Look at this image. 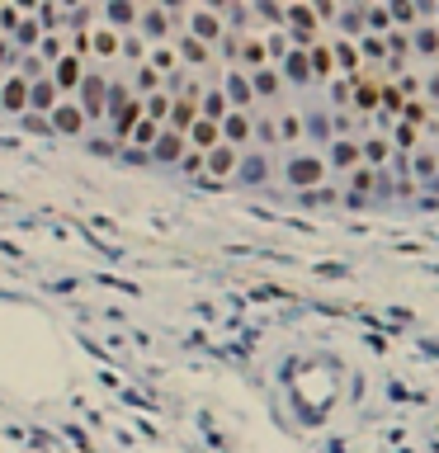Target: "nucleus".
<instances>
[{
  "mask_svg": "<svg viewBox=\"0 0 439 453\" xmlns=\"http://www.w3.org/2000/svg\"><path fill=\"white\" fill-rule=\"evenodd\" d=\"M137 123H142V99H137V94L113 90V132H118V137H128Z\"/></svg>",
  "mask_w": 439,
  "mask_h": 453,
  "instance_id": "obj_1",
  "label": "nucleus"
},
{
  "mask_svg": "<svg viewBox=\"0 0 439 453\" xmlns=\"http://www.w3.org/2000/svg\"><path fill=\"white\" fill-rule=\"evenodd\" d=\"M185 10H189V29H194V43H204V47L218 43V33H222V15H218V10H194V5H185Z\"/></svg>",
  "mask_w": 439,
  "mask_h": 453,
  "instance_id": "obj_2",
  "label": "nucleus"
},
{
  "mask_svg": "<svg viewBox=\"0 0 439 453\" xmlns=\"http://www.w3.org/2000/svg\"><path fill=\"white\" fill-rule=\"evenodd\" d=\"M255 118L251 113H236V109H227V118L218 123V137H222V147H241V142H251V132H255Z\"/></svg>",
  "mask_w": 439,
  "mask_h": 453,
  "instance_id": "obj_3",
  "label": "nucleus"
},
{
  "mask_svg": "<svg viewBox=\"0 0 439 453\" xmlns=\"http://www.w3.org/2000/svg\"><path fill=\"white\" fill-rule=\"evenodd\" d=\"M47 80L57 85V94H62V90H76L80 80H85V62L66 52V57H57V62H52V76H47Z\"/></svg>",
  "mask_w": 439,
  "mask_h": 453,
  "instance_id": "obj_4",
  "label": "nucleus"
},
{
  "mask_svg": "<svg viewBox=\"0 0 439 453\" xmlns=\"http://www.w3.org/2000/svg\"><path fill=\"white\" fill-rule=\"evenodd\" d=\"M236 166H241V161H236V147H222V142L204 156V175H208V180H232Z\"/></svg>",
  "mask_w": 439,
  "mask_h": 453,
  "instance_id": "obj_5",
  "label": "nucleus"
},
{
  "mask_svg": "<svg viewBox=\"0 0 439 453\" xmlns=\"http://www.w3.org/2000/svg\"><path fill=\"white\" fill-rule=\"evenodd\" d=\"M47 128H57V132H66V137H76L80 128H85V113H80V104H71V99H62L57 109L47 113Z\"/></svg>",
  "mask_w": 439,
  "mask_h": 453,
  "instance_id": "obj_6",
  "label": "nucleus"
},
{
  "mask_svg": "<svg viewBox=\"0 0 439 453\" xmlns=\"http://www.w3.org/2000/svg\"><path fill=\"white\" fill-rule=\"evenodd\" d=\"M222 99H232V109L236 113H246V104H251L255 94H251V80H246V71H227V80H222Z\"/></svg>",
  "mask_w": 439,
  "mask_h": 453,
  "instance_id": "obj_7",
  "label": "nucleus"
},
{
  "mask_svg": "<svg viewBox=\"0 0 439 453\" xmlns=\"http://www.w3.org/2000/svg\"><path fill=\"white\" fill-rule=\"evenodd\" d=\"M218 142H222L218 137V123H208V118H194V128L185 132V147H189V151H199V156H208Z\"/></svg>",
  "mask_w": 439,
  "mask_h": 453,
  "instance_id": "obj_8",
  "label": "nucleus"
},
{
  "mask_svg": "<svg viewBox=\"0 0 439 453\" xmlns=\"http://www.w3.org/2000/svg\"><path fill=\"white\" fill-rule=\"evenodd\" d=\"M29 104H33V113L43 118V113H52L57 104H62V94H57V85L43 76V80H33V85H29Z\"/></svg>",
  "mask_w": 439,
  "mask_h": 453,
  "instance_id": "obj_9",
  "label": "nucleus"
},
{
  "mask_svg": "<svg viewBox=\"0 0 439 453\" xmlns=\"http://www.w3.org/2000/svg\"><path fill=\"white\" fill-rule=\"evenodd\" d=\"M118 47H123V38L94 19V29H90V52H94V57H118Z\"/></svg>",
  "mask_w": 439,
  "mask_h": 453,
  "instance_id": "obj_10",
  "label": "nucleus"
},
{
  "mask_svg": "<svg viewBox=\"0 0 439 453\" xmlns=\"http://www.w3.org/2000/svg\"><path fill=\"white\" fill-rule=\"evenodd\" d=\"M0 99H5V109H29V80L24 76H10L5 80V90H0Z\"/></svg>",
  "mask_w": 439,
  "mask_h": 453,
  "instance_id": "obj_11",
  "label": "nucleus"
},
{
  "mask_svg": "<svg viewBox=\"0 0 439 453\" xmlns=\"http://www.w3.org/2000/svg\"><path fill=\"white\" fill-rule=\"evenodd\" d=\"M99 10H104V29H113V33L137 24V15H142L137 5H99Z\"/></svg>",
  "mask_w": 439,
  "mask_h": 453,
  "instance_id": "obj_12",
  "label": "nucleus"
},
{
  "mask_svg": "<svg viewBox=\"0 0 439 453\" xmlns=\"http://www.w3.org/2000/svg\"><path fill=\"white\" fill-rule=\"evenodd\" d=\"M246 80H251V94H260V99H269V94H279V85H283V80H279V71H269V66L251 71Z\"/></svg>",
  "mask_w": 439,
  "mask_h": 453,
  "instance_id": "obj_13",
  "label": "nucleus"
},
{
  "mask_svg": "<svg viewBox=\"0 0 439 453\" xmlns=\"http://www.w3.org/2000/svg\"><path fill=\"white\" fill-rule=\"evenodd\" d=\"M321 170H326V166H321V161H293V166H288V180H293V185H316V180H321Z\"/></svg>",
  "mask_w": 439,
  "mask_h": 453,
  "instance_id": "obj_14",
  "label": "nucleus"
},
{
  "mask_svg": "<svg viewBox=\"0 0 439 453\" xmlns=\"http://www.w3.org/2000/svg\"><path fill=\"white\" fill-rule=\"evenodd\" d=\"M147 66H152V71H156V76H180V57H175V47H156V52H152V57H147Z\"/></svg>",
  "mask_w": 439,
  "mask_h": 453,
  "instance_id": "obj_15",
  "label": "nucleus"
},
{
  "mask_svg": "<svg viewBox=\"0 0 439 453\" xmlns=\"http://www.w3.org/2000/svg\"><path fill=\"white\" fill-rule=\"evenodd\" d=\"M175 57H180V62H189V66H208V57H213V47H204V43H194V38H185Z\"/></svg>",
  "mask_w": 439,
  "mask_h": 453,
  "instance_id": "obj_16",
  "label": "nucleus"
},
{
  "mask_svg": "<svg viewBox=\"0 0 439 453\" xmlns=\"http://www.w3.org/2000/svg\"><path fill=\"white\" fill-rule=\"evenodd\" d=\"M156 137H161V123H152V118H142V123L128 132V142H132V147H156Z\"/></svg>",
  "mask_w": 439,
  "mask_h": 453,
  "instance_id": "obj_17",
  "label": "nucleus"
},
{
  "mask_svg": "<svg viewBox=\"0 0 439 453\" xmlns=\"http://www.w3.org/2000/svg\"><path fill=\"white\" fill-rule=\"evenodd\" d=\"M335 62L345 66L350 80H354V76H359V62H364V57H359V47H354V43H335Z\"/></svg>",
  "mask_w": 439,
  "mask_h": 453,
  "instance_id": "obj_18",
  "label": "nucleus"
},
{
  "mask_svg": "<svg viewBox=\"0 0 439 453\" xmlns=\"http://www.w3.org/2000/svg\"><path fill=\"white\" fill-rule=\"evenodd\" d=\"M359 161H364V166H388V142H383V137L364 142V147H359Z\"/></svg>",
  "mask_w": 439,
  "mask_h": 453,
  "instance_id": "obj_19",
  "label": "nucleus"
},
{
  "mask_svg": "<svg viewBox=\"0 0 439 453\" xmlns=\"http://www.w3.org/2000/svg\"><path fill=\"white\" fill-rule=\"evenodd\" d=\"M152 151H156L161 161H175V156H180V151H185V137H175V132H161Z\"/></svg>",
  "mask_w": 439,
  "mask_h": 453,
  "instance_id": "obj_20",
  "label": "nucleus"
},
{
  "mask_svg": "<svg viewBox=\"0 0 439 453\" xmlns=\"http://www.w3.org/2000/svg\"><path fill=\"white\" fill-rule=\"evenodd\" d=\"M335 166H345V170H359V142H335Z\"/></svg>",
  "mask_w": 439,
  "mask_h": 453,
  "instance_id": "obj_21",
  "label": "nucleus"
},
{
  "mask_svg": "<svg viewBox=\"0 0 439 453\" xmlns=\"http://www.w3.org/2000/svg\"><path fill=\"white\" fill-rule=\"evenodd\" d=\"M99 85H104V80H80V99H85V109L80 113H99Z\"/></svg>",
  "mask_w": 439,
  "mask_h": 453,
  "instance_id": "obj_22",
  "label": "nucleus"
},
{
  "mask_svg": "<svg viewBox=\"0 0 439 453\" xmlns=\"http://www.w3.org/2000/svg\"><path fill=\"white\" fill-rule=\"evenodd\" d=\"M156 90H161V76L152 71V66H142V71H137V90H132V94L142 99V94H156Z\"/></svg>",
  "mask_w": 439,
  "mask_h": 453,
  "instance_id": "obj_23",
  "label": "nucleus"
},
{
  "mask_svg": "<svg viewBox=\"0 0 439 453\" xmlns=\"http://www.w3.org/2000/svg\"><path fill=\"white\" fill-rule=\"evenodd\" d=\"M283 128H274V137L279 142H298L302 137V118H293V113H288V118H279Z\"/></svg>",
  "mask_w": 439,
  "mask_h": 453,
  "instance_id": "obj_24",
  "label": "nucleus"
},
{
  "mask_svg": "<svg viewBox=\"0 0 439 453\" xmlns=\"http://www.w3.org/2000/svg\"><path fill=\"white\" fill-rule=\"evenodd\" d=\"M416 52H421V57H435V52H439V33L421 29V33H416Z\"/></svg>",
  "mask_w": 439,
  "mask_h": 453,
  "instance_id": "obj_25",
  "label": "nucleus"
},
{
  "mask_svg": "<svg viewBox=\"0 0 439 453\" xmlns=\"http://www.w3.org/2000/svg\"><path fill=\"white\" fill-rule=\"evenodd\" d=\"M307 52H312V62H307V66H312L321 80H330V52H326V47H307Z\"/></svg>",
  "mask_w": 439,
  "mask_h": 453,
  "instance_id": "obj_26",
  "label": "nucleus"
},
{
  "mask_svg": "<svg viewBox=\"0 0 439 453\" xmlns=\"http://www.w3.org/2000/svg\"><path fill=\"white\" fill-rule=\"evenodd\" d=\"M416 15H421V5H392V15H388V19H397V24H416Z\"/></svg>",
  "mask_w": 439,
  "mask_h": 453,
  "instance_id": "obj_27",
  "label": "nucleus"
},
{
  "mask_svg": "<svg viewBox=\"0 0 439 453\" xmlns=\"http://www.w3.org/2000/svg\"><path fill=\"white\" fill-rule=\"evenodd\" d=\"M19 43H38V19H19Z\"/></svg>",
  "mask_w": 439,
  "mask_h": 453,
  "instance_id": "obj_28",
  "label": "nucleus"
},
{
  "mask_svg": "<svg viewBox=\"0 0 439 453\" xmlns=\"http://www.w3.org/2000/svg\"><path fill=\"white\" fill-rule=\"evenodd\" d=\"M369 24H373V29H388L392 19H388V10H369Z\"/></svg>",
  "mask_w": 439,
  "mask_h": 453,
  "instance_id": "obj_29",
  "label": "nucleus"
},
{
  "mask_svg": "<svg viewBox=\"0 0 439 453\" xmlns=\"http://www.w3.org/2000/svg\"><path fill=\"white\" fill-rule=\"evenodd\" d=\"M185 170L199 175V170H204V156H199V151H185Z\"/></svg>",
  "mask_w": 439,
  "mask_h": 453,
  "instance_id": "obj_30",
  "label": "nucleus"
},
{
  "mask_svg": "<svg viewBox=\"0 0 439 453\" xmlns=\"http://www.w3.org/2000/svg\"><path fill=\"white\" fill-rule=\"evenodd\" d=\"M350 180H354V189H369V185H373V175L364 170V166H359V170H354V175H350Z\"/></svg>",
  "mask_w": 439,
  "mask_h": 453,
  "instance_id": "obj_31",
  "label": "nucleus"
},
{
  "mask_svg": "<svg viewBox=\"0 0 439 453\" xmlns=\"http://www.w3.org/2000/svg\"><path fill=\"white\" fill-rule=\"evenodd\" d=\"M24 128H33V132H43L47 118H38V113H24Z\"/></svg>",
  "mask_w": 439,
  "mask_h": 453,
  "instance_id": "obj_32",
  "label": "nucleus"
},
{
  "mask_svg": "<svg viewBox=\"0 0 439 453\" xmlns=\"http://www.w3.org/2000/svg\"><path fill=\"white\" fill-rule=\"evenodd\" d=\"M425 94H430V99H435V104H439V76H430V85H425Z\"/></svg>",
  "mask_w": 439,
  "mask_h": 453,
  "instance_id": "obj_33",
  "label": "nucleus"
},
{
  "mask_svg": "<svg viewBox=\"0 0 439 453\" xmlns=\"http://www.w3.org/2000/svg\"><path fill=\"white\" fill-rule=\"evenodd\" d=\"M0 66H5V43H0Z\"/></svg>",
  "mask_w": 439,
  "mask_h": 453,
  "instance_id": "obj_34",
  "label": "nucleus"
}]
</instances>
